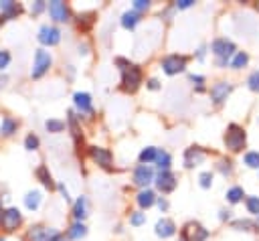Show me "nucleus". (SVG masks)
Returning <instances> with one entry per match:
<instances>
[{
	"mask_svg": "<svg viewBox=\"0 0 259 241\" xmlns=\"http://www.w3.org/2000/svg\"><path fill=\"white\" fill-rule=\"evenodd\" d=\"M202 160H204L202 148H198V146L186 148V152H184V166H186V168H194V166H198Z\"/></svg>",
	"mask_w": 259,
	"mask_h": 241,
	"instance_id": "obj_14",
	"label": "nucleus"
},
{
	"mask_svg": "<svg viewBox=\"0 0 259 241\" xmlns=\"http://www.w3.org/2000/svg\"><path fill=\"white\" fill-rule=\"evenodd\" d=\"M231 83H227V81H219V83H214L212 87H210V99H212V103H217V105H221L227 97H229V93H231Z\"/></svg>",
	"mask_w": 259,
	"mask_h": 241,
	"instance_id": "obj_11",
	"label": "nucleus"
},
{
	"mask_svg": "<svg viewBox=\"0 0 259 241\" xmlns=\"http://www.w3.org/2000/svg\"><path fill=\"white\" fill-rule=\"evenodd\" d=\"M210 51L217 57V67H225L229 63V57L235 55V43L227 41V38H217V41H212Z\"/></svg>",
	"mask_w": 259,
	"mask_h": 241,
	"instance_id": "obj_2",
	"label": "nucleus"
},
{
	"mask_svg": "<svg viewBox=\"0 0 259 241\" xmlns=\"http://www.w3.org/2000/svg\"><path fill=\"white\" fill-rule=\"evenodd\" d=\"M115 63L119 65V69H121V71H125V69L130 67V63H127L125 59H121V57H117V59H115Z\"/></svg>",
	"mask_w": 259,
	"mask_h": 241,
	"instance_id": "obj_46",
	"label": "nucleus"
},
{
	"mask_svg": "<svg viewBox=\"0 0 259 241\" xmlns=\"http://www.w3.org/2000/svg\"><path fill=\"white\" fill-rule=\"evenodd\" d=\"M170 162H172V158H170V154L166 152V150H158V154H156V164H158V168H160V172H166V170H170Z\"/></svg>",
	"mask_w": 259,
	"mask_h": 241,
	"instance_id": "obj_22",
	"label": "nucleus"
},
{
	"mask_svg": "<svg viewBox=\"0 0 259 241\" xmlns=\"http://www.w3.org/2000/svg\"><path fill=\"white\" fill-rule=\"evenodd\" d=\"M57 186H59V190H61V194H63V198H65V200H69V190L65 188V184H57Z\"/></svg>",
	"mask_w": 259,
	"mask_h": 241,
	"instance_id": "obj_47",
	"label": "nucleus"
},
{
	"mask_svg": "<svg viewBox=\"0 0 259 241\" xmlns=\"http://www.w3.org/2000/svg\"><path fill=\"white\" fill-rule=\"evenodd\" d=\"M245 164L249 168H259V152H247L245 154Z\"/></svg>",
	"mask_w": 259,
	"mask_h": 241,
	"instance_id": "obj_31",
	"label": "nucleus"
},
{
	"mask_svg": "<svg viewBox=\"0 0 259 241\" xmlns=\"http://www.w3.org/2000/svg\"><path fill=\"white\" fill-rule=\"evenodd\" d=\"M247 85H249V89H251V91H259V71H253V73L249 75Z\"/></svg>",
	"mask_w": 259,
	"mask_h": 241,
	"instance_id": "obj_32",
	"label": "nucleus"
},
{
	"mask_svg": "<svg viewBox=\"0 0 259 241\" xmlns=\"http://www.w3.org/2000/svg\"><path fill=\"white\" fill-rule=\"evenodd\" d=\"M20 221H22V217H20V211L16 207L6 209L4 215H2V227H4V231H14L20 225Z\"/></svg>",
	"mask_w": 259,
	"mask_h": 241,
	"instance_id": "obj_12",
	"label": "nucleus"
},
{
	"mask_svg": "<svg viewBox=\"0 0 259 241\" xmlns=\"http://www.w3.org/2000/svg\"><path fill=\"white\" fill-rule=\"evenodd\" d=\"M10 63V53L8 51H0V69H6Z\"/></svg>",
	"mask_w": 259,
	"mask_h": 241,
	"instance_id": "obj_41",
	"label": "nucleus"
},
{
	"mask_svg": "<svg viewBox=\"0 0 259 241\" xmlns=\"http://www.w3.org/2000/svg\"><path fill=\"white\" fill-rule=\"evenodd\" d=\"M36 176L40 178V182H42L47 188H53V186H55V182H53V178H51V172H49V168H47V166H38V170H36Z\"/></svg>",
	"mask_w": 259,
	"mask_h": 241,
	"instance_id": "obj_25",
	"label": "nucleus"
},
{
	"mask_svg": "<svg viewBox=\"0 0 259 241\" xmlns=\"http://www.w3.org/2000/svg\"><path fill=\"white\" fill-rule=\"evenodd\" d=\"M73 215H75L77 221H83L85 219V215H87V198L85 196H79L77 198V203L73 207Z\"/></svg>",
	"mask_w": 259,
	"mask_h": 241,
	"instance_id": "obj_19",
	"label": "nucleus"
},
{
	"mask_svg": "<svg viewBox=\"0 0 259 241\" xmlns=\"http://www.w3.org/2000/svg\"><path fill=\"white\" fill-rule=\"evenodd\" d=\"M49 14L57 22H67L69 20V6L61 0H53V2H49Z\"/></svg>",
	"mask_w": 259,
	"mask_h": 241,
	"instance_id": "obj_10",
	"label": "nucleus"
},
{
	"mask_svg": "<svg viewBox=\"0 0 259 241\" xmlns=\"http://www.w3.org/2000/svg\"><path fill=\"white\" fill-rule=\"evenodd\" d=\"M233 227H235V229H239V231H251L255 225H253L251 221H247V219H239V221H235V223H233Z\"/></svg>",
	"mask_w": 259,
	"mask_h": 241,
	"instance_id": "obj_33",
	"label": "nucleus"
},
{
	"mask_svg": "<svg viewBox=\"0 0 259 241\" xmlns=\"http://www.w3.org/2000/svg\"><path fill=\"white\" fill-rule=\"evenodd\" d=\"M73 101H75V107L79 109V113H91V95L85 93V91H77L73 95Z\"/></svg>",
	"mask_w": 259,
	"mask_h": 241,
	"instance_id": "obj_15",
	"label": "nucleus"
},
{
	"mask_svg": "<svg viewBox=\"0 0 259 241\" xmlns=\"http://www.w3.org/2000/svg\"><path fill=\"white\" fill-rule=\"evenodd\" d=\"M196 57H198V59H204V47H200V49H198V53H196Z\"/></svg>",
	"mask_w": 259,
	"mask_h": 241,
	"instance_id": "obj_51",
	"label": "nucleus"
},
{
	"mask_svg": "<svg viewBox=\"0 0 259 241\" xmlns=\"http://www.w3.org/2000/svg\"><path fill=\"white\" fill-rule=\"evenodd\" d=\"M162 69L166 75H178L186 69V57L182 55H168L162 61Z\"/></svg>",
	"mask_w": 259,
	"mask_h": 241,
	"instance_id": "obj_5",
	"label": "nucleus"
},
{
	"mask_svg": "<svg viewBox=\"0 0 259 241\" xmlns=\"http://www.w3.org/2000/svg\"><path fill=\"white\" fill-rule=\"evenodd\" d=\"M85 233H87V227H85L81 221H77V223H73V225L69 227L67 237H69V239H81V237H85Z\"/></svg>",
	"mask_w": 259,
	"mask_h": 241,
	"instance_id": "obj_20",
	"label": "nucleus"
},
{
	"mask_svg": "<svg viewBox=\"0 0 259 241\" xmlns=\"http://www.w3.org/2000/svg\"><path fill=\"white\" fill-rule=\"evenodd\" d=\"M4 81H6V77H0V87L4 85Z\"/></svg>",
	"mask_w": 259,
	"mask_h": 241,
	"instance_id": "obj_52",
	"label": "nucleus"
},
{
	"mask_svg": "<svg viewBox=\"0 0 259 241\" xmlns=\"http://www.w3.org/2000/svg\"><path fill=\"white\" fill-rule=\"evenodd\" d=\"M51 63H53V59H51L49 51H45V49H36V53H34V63H32V71H30L32 79H40V77L49 71Z\"/></svg>",
	"mask_w": 259,
	"mask_h": 241,
	"instance_id": "obj_3",
	"label": "nucleus"
},
{
	"mask_svg": "<svg viewBox=\"0 0 259 241\" xmlns=\"http://www.w3.org/2000/svg\"><path fill=\"white\" fill-rule=\"evenodd\" d=\"M198 180H200V186L202 188H210L212 186V172H202L198 176Z\"/></svg>",
	"mask_w": 259,
	"mask_h": 241,
	"instance_id": "obj_35",
	"label": "nucleus"
},
{
	"mask_svg": "<svg viewBox=\"0 0 259 241\" xmlns=\"http://www.w3.org/2000/svg\"><path fill=\"white\" fill-rule=\"evenodd\" d=\"M42 8H45V2H42V0H38V2H34V4L30 6V12H32V14H38Z\"/></svg>",
	"mask_w": 259,
	"mask_h": 241,
	"instance_id": "obj_44",
	"label": "nucleus"
},
{
	"mask_svg": "<svg viewBox=\"0 0 259 241\" xmlns=\"http://www.w3.org/2000/svg\"><path fill=\"white\" fill-rule=\"evenodd\" d=\"M245 130L237 124H229L227 132H225V146L231 150V152H241L245 148Z\"/></svg>",
	"mask_w": 259,
	"mask_h": 241,
	"instance_id": "obj_1",
	"label": "nucleus"
},
{
	"mask_svg": "<svg viewBox=\"0 0 259 241\" xmlns=\"http://www.w3.org/2000/svg\"><path fill=\"white\" fill-rule=\"evenodd\" d=\"M219 170L227 176V174H231V170H233V166H231V160H221L219 162Z\"/></svg>",
	"mask_w": 259,
	"mask_h": 241,
	"instance_id": "obj_40",
	"label": "nucleus"
},
{
	"mask_svg": "<svg viewBox=\"0 0 259 241\" xmlns=\"http://www.w3.org/2000/svg\"><path fill=\"white\" fill-rule=\"evenodd\" d=\"M206 237H208V231L198 223H190L182 229V239L184 241H204Z\"/></svg>",
	"mask_w": 259,
	"mask_h": 241,
	"instance_id": "obj_7",
	"label": "nucleus"
},
{
	"mask_svg": "<svg viewBox=\"0 0 259 241\" xmlns=\"http://www.w3.org/2000/svg\"><path fill=\"white\" fill-rule=\"evenodd\" d=\"M174 233H176V225H174L170 219H160V221L156 223V235H158V237L168 239V237H172Z\"/></svg>",
	"mask_w": 259,
	"mask_h": 241,
	"instance_id": "obj_16",
	"label": "nucleus"
},
{
	"mask_svg": "<svg viewBox=\"0 0 259 241\" xmlns=\"http://www.w3.org/2000/svg\"><path fill=\"white\" fill-rule=\"evenodd\" d=\"M154 180V170L148 164H138L134 168V184L138 186H148Z\"/></svg>",
	"mask_w": 259,
	"mask_h": 241,
	"instance_id": "obj_9",
	"label": "nucleus"
},
{
	"mask_svg": "<svg viewBox=\"0 0 259 241\" xmlns=\"http://www.w3.org/2000/svg\"><path fill=\"white\" fill-rule=\"evenodd\" d=\"M2 215H4V211H2V207H0V223H2Z\"/></svg>",
	"mask_w": 259,
	"mask_h": 241,
	"instance_id": "obj_53",
	"label": "nucleus"
},
{
	"mask_svg": "<svg viewBox=\"0 0 259 241\" xmlns=\"http://www.w3.org/2000/svg\"><path fill=\"white\" fill-rule=\"evenodd\" d=\"M0 241H4V239H2V237H0Z\"/></svg>",
	"mask_w": 259,
	"mask_h": 241,
	"instance_id": "obj_54",
	"label": "nucleus"
},
{
	"mask_svg": "<svg viewBox=\"0 0 259 241\" xmlns=\"http://www.w3.org/2000/svg\"><path fill=\"white\" fill-rule=\"evenodd\" d=\"M144 221H146V215H144V213H140V211H138V213H132V215H130V223H132L134 227L142 225Z\"/></svg>",
	"mask_w": 259,
	"mask_h": 241,
	"instance_id": "obj_36",
	"label": "nucleus"
},
{
	"mask_svg": "<svg viewBox=\"0 0 259 241\" xmlns=\"http://www.w3.org/2000/svg\"><path fill=\"white\" fill-rule=\"evenodd\" d=\"M20 10H22V8H20V6H18V4L14 2V4H12V6L8 8V10H4V12H2V16H4V18H12V16H16V14L20 12Z\"/></svg>",
	"mask_w": 259,
	"mask_h": 241,
	"instance_id": "obj_39",
	"label": "nucleus"
},
{
	"mask_svg": "<svg viewBox=\"0 0 259 241\" xmlns=\"http://www.w3.org/2000/svg\"><path fill=\"white\" fill-rule=\"evenodd\" d=\"M142 83V71L136 65H130L121 75V89L127 93H134Z\"/></svg>",
	"mask_w": 259,
	"mask_h": 241,
	"instance_id": "obj_4",
	"label": "nucleus"
},
{
	"mask_svg": "<svg viewBox=\"0 0 259 241\" xmlns=\"http://www.w3.org/2000/svg\"><path fill=\"white\" fill-rule=\"evenodd\" d=\"M45 241H65V239H63V235L59 231H49V235H47Z\"/></svg>",
	"mask_w": 259,
	"mask_h": 241,
	"instance_id": "obj_43",
	"label": "nucleus"
},
{
	"mask_svg": "<svg viewBox=\"0 0 259 241\" xmlns=\"http://www.w3.org/2000/svg\"><path fill=\"white\" fill-rule=\"evenodd\" d=\"M156 154H158V150H156L154 146H148V148H144V150L140 152V162H142V164H148V162L156 160Z\"/></svg>",
	"mask_w": 259,
	"mask_h": 241,
	"instance_id": "obj_27",
	"label": "nucleus"
},
{
	"mask_svg": "<svg viewBox=\"0 0 259 241\" xmlns=\"http://www.w3.org/2000/svg\"><path fill=\"white\" fill-rule=\"evenodd\" d=\"M16 128H18V122H16V119L4 117L2 124H0V134H2V136H12V134L16 132Z\"/></svg>",
	"mask_w": 259,
	"mask_h": 241,
	"instance_id": "obj_21",
	"label": "nucleus"
},
{
	"mask_svg": "<svg viewBox=\"0 0 259 241\" xmlns=\"http://www.w3.org/2000/svg\"><path fill=\"white\" fill-rule=\"evenodd\" d=\"M47 235H49V231H47L45 227H40V225H34V227H30V231H28L30 241H45Z\"/></svg>",
	"mask_w": 259,
	"mask_h": 241,
	"instance_id": "obj_24",
	"label": "nucleus"
},
{
	"mask_svg": "<svg viewBox=\"0 0 259 241\" xmlns=\"http://www.w3.org/2000/svg\"><path fill=\"white\" fill-rule=\"evenodd\" d=\"M158 207H160L162 211H166V209H168V200H166V198H158Z\"/></svg>",
	"mask_w": 259,
	"mask_h": 241,
	"instance_id": "obj_49",
	"label": "nucleus"
},
{
	"mask_svg": "<svg viewBox=\"0 0 259 241\" xmlns=\"http://www.w3.org/2000/svg\"><path fill=\"white\" fill-rule=\"evenodd\" d=\"M138 22H140V12H136V10H127V12L121 14V26H123V28H130V30H132Z\"/></svg>",
	"mask_w": 259,
	"mask_h": 241,
	"instance_id": "obj_18",
	"label": "nucleus"
},
{
	"mask_svg": "<svg viewBox=\"0 0 259 241\" xmlns=\"http://www.w3.org/2000/svg\"><path fill=\"white\" fill-rule=\"evenodd\" d=\"M89 156H91V160L93 162H97L99 166H103V168H111V152L107 150V148H101V146H91L89 148Z\"/></svg>",
	"mask_w": 259,
	"mask_h": 241,
	"instance_id": "obj_8",
	"label": "nucleus"
},
{
	"mask_svg": "<svg viewBox=\"0 0 259 241\" xmlns=\"http://www.w3.org/2000/svg\"><path fill=\"white\" fill-rule=\"evenodd\" d=\"M132 6H134L132 10H136V12H144V10L150 8V2H148V0H136Z\"/></svg>",
	"mask_w": 259,
	"mask_h": 241,
	"instance_id": "obj_38",
	"label": "nucleus"
},
{
	"mask_svg": "<svg viewBox=\"0 0 259 241\" xmlns=\"http://www.w3.org/2000/svg\"><path fill=\"white\" fill-rule=\"evenodd\" d=\"M45 128L49 132H53V134H59V132L65 130V122H61V119H47L45 122Z\"/></svg>",
	"mask_w": 259,
	"mask_h": 241,
	"instance_id": "obj_29",
	"label": "nucleus"
},
{
	"mask_svg": "<svg viewBox=\"0 0 259 241\" xmlns=\"http://www.w3.org/2000/svg\"><path fill=\"white\" fill-rule=\"evenodd\" d=\"M77 22H79V26L87 28V26L93 22V14H79V16H77Z\"/></svg>",
	"mask_w": 259,
	"mask_h": 241,
	"instance_id": "obj_37",
	"label": "nucleus"
},
{
	"mask_svg": "<svg viewBox=\"0 0 259 241\" xmlns=\"http://www.w3.org/2000/svg\"><path fill=\"white\" fill-rule=\"evenodd\" d=\"M148 87H150V89H158V87H160V81H158V79H150V81H148Z\"/></svg>",
	"mask_w": 259,
	"mask_h": 241,
	"instance_id": "obj_48",
	"label": "nucleus"
},
{
	"mask_svg": "<svg viewBox=\"0 0 259 241\" xmlns=\"http://www.w3.org/2000/svg\"><path fill=\"white\" fill-rule=\"evenodd\" d=\"M190 81L196 83V89H198V91L204 89V87H202V83H204V77H202V75H190Z\"/></svg>",
	"mask_w": 259,
	"mask_h": 241,
	"instance_id": "obj_42",
	"label": "nucleus"
},
{
	"mask_svg": "<svg viewBox=\"0 0 259 241\" xmlns=\"http://www.w3.org/2000/svg\"><path fill=\"white\" fill-rule=\"evenodd\" d=\"M136 200H138V205H140L142 209H148V207H152V205L156 203V194H154V190L144 188V190H140V192H138Z\"/></svg>",
	"mask_w": 259,
	"mask_h": 241,
	"instance_id": "obj_17",
	"label": "nucleus"
},
{
	"mask_svg": "<svg viewBox=\"0 0 259 241\" xmlns=\"http://www.w3.org/2000/svg\"><path fill=\"white\" fill-rule=\"evenodd\" d=\"M38 41L42 45L53 47V45H57L61 41V30L57 26H53V24H42L40 30H38Z\"/></svg>",
	"mask_w": 259,
	"mask_h": 241,
	"instance_id": "obj_6",
	"label": "nucleus"
},
{
	"mask_svg": "<svg viewBox=\"0 0 259 241\" xmlns=\"http://www.w3.org/2000/svg\"><path fill=\"white\" fill-rule=\"evenodd\" d=\"M40 192L38 190H30L26 196H24V205H26V209H30V211H34V209H38V205H40Z\"/></svg>",
	"mask_w": 259,
	"mask_h": 241,
	"instance_id": "obj_23",
	"label": "nucleus"
},
{
	"mask_svg": "<svg viewBox=\"0 0 259 241\" xmlns=\"http://www.w3.org/2000/svg\"><path fill=\"white\" fill-rule=\"evenodd\" d=\"M243 196H245V192H243L241 186H233V188L227 190V200H229V203H239Z\"/></svg>",
	"mask_w": 259,
	"mask_h": 241,
	"instance_id": "obj_28",
	"label": "nucleus"
},
{
	"mask_svg": "<svg viewBox=\"0 0 259 241\" xmlns=\"http://www.w3.org/2000/svg\"><path fill=\"white\" fill-rule=\"evenodd\" d=\"M247 63H249V55L243 53V51H237L235 57H233V61H231V67H233V69H241V67H245Z\"/></svg>",
	"mask_w": 259,
	"mask_h": 241,
	"instance_id": "obj_26",
	"label": "nucleus"
},
{
	"mask_svg": "<svg viewBox=\"0 0 259 241\" xmlns=\"http://www.w3.org/2000/svg\"><path fill=\"white\" fill-rule=\"evenodd\" d=\"M38 146H40V140H38V136H34V134H28L26 138H24V148L26 150H38Z\"/></svg>",
	"mask_w": 259,
	"mask_h": 241,
	"instance_id": "obj_30",
	"label": "nucleus"
},
{
	"mask_svg": "<svg viewBox=\"0 0 259 241\" xmlns=\"http://www.w3.org/2000/svg\"><path fill=\"white\" fill-rule=\"evenodd\" d=\"M156 186H158V190H162V192H172V190L176 188V176H174L170 170L160 172V174L156 176Z\"/></svg>",
	"mask_w": 259,
	"mask_h": 241,
	"instance_id": "obj_13",
	"label": "nucleus"
},
{
	"mask_svg": "<svg viewBox=\"0 0 259 241\" xmlns=\"http://www.w3.org/2000/svg\"><path fill=\"white\" fill-rule=\"evenodd\" d=\"M247 209H249V213L259 215V196H249L247 198Z\"/></svg>",
	"mask_w": 259,
	"mask_h": 241,
	"instance_id": "obj_34",
	"label": "nucleus"
},
{
	"mask_svg": "<svg viewBox=\"0 0 259 241\" xmlns=\"http://www.w3.org/2000/svg\"><path fill=\"white\" fill-rule=\"evenodd\" d=\"M192 4H194V0H176V8H188Z\"/></svg>",
	"mask_w": 259,
	"mask_h": 241,
	"instance_id": "obj_45",
	"label": "nucleus"
},
{
	"mask_svg": "<svg viewBox=\"0 0 259 241\" xmlns=\"http://www.w3.org/2000/svg\"><path fill=\"white\" fill-rule=\"evenodd\" d=\"M229 213H231V211H225V209H223V211H221V215H219V219H221V221L229 219Z\"/></svg>",
	"mask_w": 259,
	"mask_h": 241,
	"instance_id": "obj_50",
	"label": "nucleus"
}]
</instances>
